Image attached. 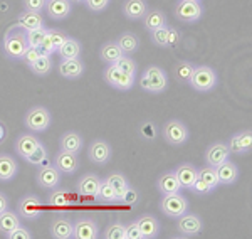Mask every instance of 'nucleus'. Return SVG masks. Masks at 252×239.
Returning a JSON list of instances; mask_svg holds the SVG:
<instances>
[{"instance_id": "1", "label": "nucleus", "mask_w": 252, "mask_h": 239, "mask_svg": "<svg viewBox=\"0 0 252 239\" xmlns=\"http://www.w3.org/2000/svg\"><path fill=\"white\" fill-rule=\"evenodd\" d=\"M27 47H29V44H27L26 31L24 29H20L19 26H14L5 32V35L2 39V51L7 59L20 61Z\"/></svg>"}, {"instance_id": "2", "label": "nucleus", "mask_w": 252, "mask_h": 239, "mask_svg": "<svg viewBox=\"0 0 252 239\" xmlns=\"http://www.w3.org/2000/svg\"><path fill=\"white\" fill-rule=\"evenodd\" d=\"M138 86L150 95H161L168 88V74L160 66H148L140 74Z\"/></svg>"}, {"instance_id": "3", "label": "nucleus", "mask_w": 252, "mask_h": 239, "mask_svg": "<svg viewBox=\"0 0 252 239\" xmlns=\"http://www.w3.org/2000/svg\"><path fill=\"white\" fill-rule=\"evenodd\" d=\"M189 84L192 86V90L197 93H210L215 90L219 84V74L215 72L214 68L200 64V66H195L193 74L190 78Z\"/></svg>"}, {"instance_id": "4", "label": "nucleus", "mask_w": 252, "mask_h": 239, "mask_svg": "<svg viewBox=\"0 0 252 239\" xmlns=\"http://www.w3.org/2000/svg\"><path fill=\"white\" fill-rule=\"evenodd\" d=\"M161 137L172 147H182L190 138V128L182 120L172 118L168 120L161 128Z\"/></svg>"}, {"instance_id": "5", "label": "nucleus", "mask_w": 252, "mask_h": 239, "mask_svg": "<svg viewBox=\"0 0 252 239\" xmlns=\"http://www.w3.org/2000/svg\"><path fill=\"white\" fill-rule=\"evenodd\" d=\"M52 115L46 106H32L27 110L26 116H24V125L32 133H42L51 127Z\"/></svg>"}, {"instance_id": "6", "label": "nucleus", "mask_w": 252, "mask_h": 239, "mask_svg": "<svg viewBox=\"0 0 252 239\" xmlns=\"http://www.w3.org/2000/svg\"><path fill=\"white\" fill-rule=\"evenodd\" d=\"M205 14V7L200 0H178L175 5V19L184 24L198 22Z\"/></svg>"}, {"instance_id": "7", "label": "nucleus", "mask_w": 252, "mask_h": 239, "mask_svg": "<svg viewBox=\"0 0 252 239\" xmlns=\"http://www.w3.org/2000/svg\"><path fill=\"white\" fill-rule=\"evenodd\" d=\"M103 79L104 83L118 91H129L136 84V76L126 74L121 69H118L115 64H108L106 69L103 71Z\"/></svg>"}, {"instance_id": "8", "label": "nucleus", "mask_w": 252, "mask_h": 239, "mask_svg": "<svg viewBox=\"0 0 252 239\" xmlns=\"http://www.w3.org/2000/svg\"><path fill=\"white\" fill-rule=\"evenodd\" d=\"M160 210L170 219H177L182 214L189 210V199L182 192L170 194V196H161Z\"/></svg>"}, {"instance_id": "9", "label": "nucleus", "mask_w": 252, "mask_h": 239, "mask_svg": "<svg viewBox=\"0 0 252 239\" xmlns=\"http://www.w3.org/2000/svg\"><path fill=\"white\" fill-rule=\"evenodd\" d=\"M44 210V204L39 196L35 194H26L17 202V214L20 219L26 221H37Z\"/></svg>"}, {"instance_id": "10", "label": "nucleus", "mask_w": 252, "mask_h": 239, "mask_svg": "<svg viewBox=\"0 0 252 239\" xmlns=\"http://www.w3.org/2000/svg\"><path fill=\"white\" fill-rule=\"evenodd\" d=\"M177 231L185 238H195L204 231V221H202V217L198 214L187 210L185 214L177 217Z\"/></svg>"}, {"instance_id": "11", "label": "nucleus", "mask_w": 252, "mask_h": 239, "mask_svg": "<svg viewBox=\"0 0 252 239\" xmlns=\"http://www.w3.org/2000/svg\"><path fill=\"white\" fill-rule=\"evenodd\" d=\"M72 226V239H97L101 236L97 222L89 216H79Z\"/></svg>"}, {"instance_id": "12", "label": "nucleus", "mask_w": 252, "mask_h": 239, "mask_svg": "<svg viewBox=\"0 0 252 239\" xmlns=\"http://www.w3.org/2000/svg\"><path fill=\"white\" fill-rule=\"evenodd\" d=\"M113 157V148L106 140L96 138L88 147V159L96 165H106Z\"/></svg>"}, {"instance_id": "13", "label": "nucleus", "mask_w": 252, "mask_h": 239, "mask_svg": "<svg viewBox=\"0 0 252 239\" xmlns=\"http://www.w3.org/2000/svg\"><path fill=\"white\" fill-rule=\"evenodd\" d=\"M229 152L234 155H247L252 150V132L251 128L241 130V132L234 133L232 137L227 141Z\"/></svg>"}, {"instance_id": "14", "label": "nucleus", "mask_w": 252, "mask_h": 239, "mask_svg": "<svg viewBox=\"0 0 252 239\" xmlns=\"http://www.w3.org/2000/svg\"><path fill=\"white\" fill-rule=\"evenodd\" d=\"M56 169L59 170L61 173H66V175H74L76 172L81 167V162L78 153H71V152H64V150H59L54 157V162H52Z\"/></svg>"}, {"instance_id": "15", "label": "nucleus", "mask_w": 252, "mask_h": 239, "mask_svg": "<svg viewBox=\"0 0 252 239\" xmlns=\"http://www.w3.org/2000/svg\"><path fill=\"white\" fill-rule=\"evenodd\" d=\"M35 182H37L40 189H46V190L56 189L61 184V172L52 164L42 165L35 172Z\"/></svg>"}, {"instance_id": "16", "label": "nucleus", "mask_w": 252, "mask_h": 239, "mask_svg": "<svg viewBox=\"0 0 252 239\" xmlns=\"http://www.w3.org/2000/svg\"><path fill=\"white\" fill-rule=\"evenodd\" d=\"M204 159H205V165H210V167L217 169L220 164L230 159L229 147H227L225 141H214V143H210L209 147H207Z\"/></svg>"}, {"instance_id": "17", "label": "nucleus", "mask_w": 252, "mask_h": 239, "mask_svg": "<svg viewBox=\"0 0 252 239\" xmlns=\"http://www.w3.org/2000/svg\"><path fill=\"white\" fill-rule=\"evenodd\" d=\"M86 71V64L81 58H74V59H61L58 64V72L63 76L64 79L74 81L79 79L81 76Z\"/></svg>"}, {"instance_id": "18", "label": "nucleus", "mask_w": 252, "mask_h": 239, "mask_svg": "<svg viewBox=\"0 0 252 239\" xmlns=\"http://www.w3.org/2000/svg\"><path fill=\"white\" fill-rule=\"evenodd\" d=\"M44 10L52 20H64L72 14V2L71 0H46Z\"/></svg>"}, {"instance_id": "19", "label": "nucleus", "mask_w": 252, "mask_h": 239, "mask_svg": "<svg viewBox=\"0 0 252 239\" xmlns=\"http://www.w3.org/2000/svg\"><path fill=\"white\" fill-rule=\"evenodd\" d=\"M157 189L161 196H170V194L182 192V185L178 182V177L175 173V170H166L161 173L157 180Z\"/></svg>"}, {"instance_id": "20", "label": "nucleus", "mask_w": 252, "mask_h": 239, "mask_svg": "<svg viewBox=\"0 0 252 239\" xmlns=\"http://www.w3.org/2000/svg\"><path fill=\"white\" fill-rule=\"evenodd\" d=\"M138 226H140L141 239H155L160 236L161 224L153 214H141L138 217Z\"/></svg>"}, {"instance_id": "21", "label": "nucleus", "mask_w": 252, "mask_h": 239, "mask_svg": "<svg viewBox=\"0 0 252 239\" xmlns=\"http://www.w3.org/2000/svg\"><path fill=\"white\" fill-rule=\"evenodd\" d=\"M101 180L103 179H101L97 173H93V172L84 173L78 180V184H76V190H78V194H81V196L94 197L97 194V190H99Z\"/></svg>"}, {"instance_id": "22", "label": "nucleus", "mask_w": 252, "mask_h": 239, "mask_svg": "<svg viewBox=\"0 0 252 239\" xmlns=\"http://www.w3.org/2000/svg\"><path fill=\"white\" fill-rule=\"evenodd\" d=\"M84 148V140L83 135L76 130H69L64 132L59 138V150L64 152H71V153H79Z\"/></svg>"}, {"instance_id": "23", "label": "nucleus", "mask_w": 252, "mask_h": 239, "mask_svg": "<svg viewBox=\"0 0 252 239\" xmlns=\"http://www.w3.org/2000/svg\"><path fill=\"white\" fill-rule=\"evenodd\" d=\"M215 172H217L219 185H232L239 180V169L230 159L219 165Z\"/></svg>"}, {"instance_id": "24", "label": "nucleus", "mask_w": 252, "mask_h": 239, "mask_svg": "<svg viewBox=\"0 0 252 239\" xmlns=\"http://www.w3.org/2000/svg\"><path fill=\"white\" fill-rule=\"evenodd\" d=\"M72 221L67 217H54L49 226V233L54 239H72Z\"/></svg>"}, {"instance_id": "25", "label": "nucleus", "mask_w": 252, "mask_h": 239, "mask_svg": "<svg viewBox=\"0 0 252 239\" xmlns=\"http://www.w3.org/2000/svg\"><path fill=\"white\" fill-rule=\"evenodd\" d=\"M148 9L150 7L146 0H125L123 7H121L123 15L128 20H141Z\"/></svg>"}, {"instance_id": "26", "label": "nucleus", "mask_w": 252, "mask_h": 239, "mask_svg": "<svg viewBox=\"0 0 252 239\" xmlns=\"http://www.w3.org/2000/svg\"><path fill=\"white\" fill-rule=\"evenodd\" d=\"M39 143H40V140L32 132L20 133V135L17 137V140H15V152H17V155L20 157V159H26L32 150L37 148Z\"/></svg>"}, {"instance_id": "27", "label": "nucleus", "mask_w": 252, "mask_h": 239, "mask_svg": "<svg viewBox=\"0 0 252 239\" xmlns=\"http://www.w3.org/2000/svg\"><path fill=\"white\" fill-rule=\"evenodd\" d=\"M17 160L9 153H0V182H10L17 177Z\"/></svg>"}, {"instance_id": "28", "label": "nucleus", "mask_w": 252, "mask_h": 239, "mask_svg": "<svg viewBox=\"0 0 252 239\" xmlns=\"http://www.w3.org/2000/svg\"><path fill=\"white\" fill-rule=\"evenodd\" d=\"M17 26L24 31H32V29L44 27L46 26V20H44V17H42V12L24 10L22 14H19V17H17Z\"/></svg>"}, {"instance_id": "29", "label": "nucleus", "mask_w": 252, "mask_h": 239, "mask_svg": "<svg viewBox=\"0 0 252 239\" xmlns=\"http://www.w3.org/2000/svg\"><path fill=\"white\" fill-rule=\"evenodd\" d=\"M175 173H177L182 189H190L195 179L198 177L197 167H195L193 164H189V162H184V164L178 165V167L175 169Z\"/></svg>"}, {"instance_id": "30", "label": "nucleus", "mask_w": 252, "mask_h": 239, "mask_svg": "<svg viewBox=\"0 0 252 239\" xmlns=\"http://www.w3.org/2000/svg\"><path fill=\"white\" fill-rule=\"evenodd\" d=\"M81 54H83V44H81L76 37H69V35L58 49V56L61 59L81 58Z\"/></svg>"}, {"instance_id": "31", "label": "nucleus", "mask_w": 252, "mask_h": 239, "mask_svg": "<svg viewBox=\"0 0 252 239\" xmlns=\"http://www.w3.org/2000/svg\"><path fill=\"white\" fill-rule=\"evenodd\" d=\"M141 22H143V27L146 31H155L158 27H163L166 26V15L163 10L160 9H148V12L143 15V19H141Z\"/></svg>"}, {"instance_id": "32", "label": "nucleus", "mask_w": 252, "mask_h": 239, "mask_svg": "<svg viewBox=\"0 0 252 239\" xmlns=\"http://www.w3.org/2000/svg\"><path fill=\"white\" fill-rule=\"evenodd\" d=\"M116 44L120 46V49L123 51L125 56H133L140 49V39L133 32H121L116 39Z\"/></svg>"}, {"instance_id": "33", "label": "nucleus", "mask_w": 252, "mask_h": 239, "mask_svg": "<svg viewBox=\"0 0 252 239\" xmlns=\"http://www.w3.org/2000/svg\"><path fill=\"white\" fill-rule=\"evenodd\" d=\"M121 56H125V54H123V51L120 49V46L116 44V40H108L99 49V58L106 64H115Z\"/></svg>"}, {"instance_id": "34", "label": "nucleus", "mask_w": 252, "mask_h": 239, "mask_svg": "<svg viewBox=\"0 0 252 239\" xmlns=\"http://www.w3.org/2000/svg\"><path fill=\"white\" fill-rule=\"evenodd\" d=\"M106 180L109 182V184H111V187L115 189L116 197H118V202L123 201L126 190L129 189V182H128V179L125 177V173H121V172H111V173H109V175L106 177Z\"/></svg>"}, {"instance_id": "35", "label": "nucleus", "mask_w": 252, "mask_h": 239, "mask_svg": "<svg viewBox=\"0 0 252 239\" xmlns=\"http://www.w3.org/2000/svg\"><path fill=\"white\" fill-rule=\"evenodd\" d=\"M20 224V216L15 210L5 209L3 212H0V234L5 236L7 233L14 231Z\"/></svg>"}, {"instance_id": "36", "label": "nucleus", "mask_w": 252, "mask_h": 239, "mask_svg": "<svg viewBox=\"0 0 252 239\" xmlns=\"http://www.w3.org/2000/svg\"><path fill=\"white\" fill-rule=\"evenodd\" d=\"M27 68H29L31 72H34L35 76H47L54 69V59H52V56H40L39 59H35L34 63L29 64Z\"/></svg>"}, {"instance_id": "37", "label": "nucleus", "mask_w": 252, "mask_h": 239, "mask_svg": "<svg viewBox=\"0 0 252 239\" xmlns=\"http://www.w3.org/2000/svg\"><path fill=\"white\" fill-rule=\"evenodd\" d=\"M47 204L54 209H66L69 205V194L66 189H51L47 196Z\"/></svg>"}, {"instance_id": "38", "label": "nucleus", "mask_w": 252, "mask_h": 239, "mask_svg": "<svg viewBox=\"0 0 252 239\" xmlns=\"http://www.w3.org/2000/svg\"><path fill=\"white\" fill-rule=\"evenodd\" d=\"M103 239H126V224L121 219H115L108 224V228L101 233Z\"/></svg>"}, {"instance_id": "39", "label": "nucleus", "mask_w": 252, "mask_h": 239, "mask_svg": "<svg viewBox=\"0 0 252 239\" xmlns=\"http://www.w3.org/2000/svg\"><path fill=\"white\" fill-rule=\"evenodd\" d=\"M193 69H195V64L190 63V61H178L173 68V72H175V78H177L178 83L182 84H189L190 78L193 74Z\"/></svg>"}, {"instance_id": "40", "label": "nucleus", "mask_w": 252, "mask_h": 239, "mask_svg": "<svg viewBox=\"0 0 252 239\" xmlns=\"http://www.w3.org/2000/svg\"><path fill=\"white\" fill-rule=\"evenodd\" d=\"M24 160H26L27 164L34 165V167H42V165H47L49 164V153H47L46 145L40 141V143L37 145V148L32 150V152Z\"/></svg>"}, {"instance_id": "41", "label": "nucleus", "mask_w": 252, "mask_h": 239, "mask_svg": "<svg viewBox=\"0 0 252 239\" xmlns=\"http://www.w3.org/2000/svg\"><path fill=\"white\" fill-rule=\"evenodd\" d=\"M94 197L99 202H103V204H115V202H118V197H116L115 189H113L111 184H109V182L106 180V177H104V179L101 180L99 190H97V194H96Z\"/></svg>"}, {"instance_id": "42", "label": "nucleus", "mask_w": 252, "mask_h": 239, "mask_svg": "<svg viewBox=\"0 0 252 239\" xmlns=\"http://www.w3.org/2000/svg\"><path fill=\"white\" fill-rule=\"evenodd\" d=\"M198 177L212 189V192L219 187V179H217V172H215V167H210V165H204V167L197 169Z\"/></svg>"}, {"instance_id": "43", "label": "nucleus", "mask_w": 252, "mask_h": 239, "mask_svg": "<svg viewBox=\"0 0 252 239\" xmlns=\"http://www.w3.org/2000/svg\"><path fill=\"white\" fill-rule=\"evenodd\" d=\"M115 66L118 69L126 72V74H131V76L138 74V63L131 58V56H121V58L115 63Z\"/></svg>"}, {"instance_id": "44", "label": "nucleus", "mask_w": 252, "mask_h": 239, "mask_svg": "<svg viewBox=\"0 0 252 239\" xmlns=\"http://www.w3.org/2000/svg\"><path fill=\"white\" fill-rule=\"evenodd\" d=\"M47 34V27H39V29H32V31H26V37H27V44L31 47H39L42 44L44 37Z\"/></svg>"}, {"instance_id": "45", "label": "nucleus", "mask_w": 252, "mask_h": 239, "mask_svg": "<svg viewBox=\"0 0 252 239\" xmlns=\"http://www.w3.org/2000/svg\"><path fill=\"white\" fill-rule=\"evenodd\" d=\"M166 34H168V24L163 27H158L155 31H150V39L158 47H166Z\"/></svg>"}, {"instance_id": "46", "label": "nucleus", "mask_w": 252, "mask_h": 239, "mask_svg": "<svg viewBox=\"0 0 252 239\" xmlns=\"http://www.w3.org/2000/svg\"><path fill=\"white\" fill-rule=\"evenodd\" d=\"M46 37L51 40V44L56 47V51L61 47V44L66 40L67 37V34L64 32L63 29H47V34H46Z\"/></svg>"}, {"instance_id": "47", "label": "nucleus", "mask_w": 252, "mask_h": 239, "mask_svg": "<svg viewBox=\"0 0 252 239\" xmlns=\"http://www.w3.org/2000/svg\"><path fill=\"white\" fill-rule=\"evenodd\" d=\"M140 135L143 137L145 140H155L157 135H158V128L153 121H145L141 123L140 127Z\"/></svg>"}, {"instance_id": "48", "label": "nucleus", "mask_w": 252, "mask_h": 239, "mask_svg": "<svg viewBox=\"0 0 252 239\" xmlns=\"http://www.w3.org/2000/svg\"><path fill=\"white\" fill-rule=\"evenodd\" d=\"M5 238H7V239H32V238H34V234H32L31 231L26 228V226L19 224L14 231L7 233V234H5Z\"/></svg>"}, {"instance_id": "49", "label": "nucleus", "mask_w": 252, "mask_h": 239, "mask_svg": "<svg viewBox=\"0 0 252 239\" xmlns=\"http://www.w3.org/2000/svg\"><path fill=\"white\" fill-rule=\"evenodd\" d=\"M109 3H111V0H86L84 5L88 7V10L94 12V14H101V12L108 9Z\"/></svg>"}, {"instance_id": "50", "label": "nucleus", "mask_w": 252, "mask_h": 239, "mask_svg": "<svg viewBox=\"0 0 252 239\" xmlns=\"http://www.w3.org/2000/svg\"><path fill=\"white\" fill-rule=\"evenodd\" d=\"M182 40V32L177 29V27L168 26V34H166V47L172 49V47H177Z\"/></svg>"}, {"instance_id": "51", "label": "nucleus", "mask_w": 252, "mask_h": 239, "mask_svg": "<svg viewBox=\"0 0 252 239\" xmlns=\"http://www.w3.org/2000/svg\"><path fill=\"white\" fill-rule=\"evenodd\" d=\"M189 190H192V192L197 194V196H207V194H212V189H210L209 185H207L205 182L200 179V177H197V179H195L192 187H190Z\"/></svg>"}, {"instance_id": "52", "label": "nucleus", "mask_w": 252, "mask_h": 239, "mask_svg": "<svg viewBox=\"0 0 252 239\" xmlns=\"http://www.w3.org/2000/svg\"><path fill=\"white\" fill-rule=\"evenodd\" d=\"M40 56H44V54L40 52L39 47H31V46H29V47L26 49V52L22 54V59H20V61H22V63H26L27 66H29V64L34 63L35 59H39Z\"/></svg>"}, {"instance_id": "53", "label": "nucleus", "mask_w": 252, "mask_h": 239, "mask_svg": "<svg viewBox=\"0 0 252 239\" xmlns=\"http://www.w3.org/2000/svg\"><path fill=\"white\" fill-rule=\"evenodd\" d=\"M24 10L29 12H42L46 7V0H22Z\"/></svg>"}, {"instance_id": "54", "label": "nucleus", "mask_w": 252, "mask_h": 239, "mask_svg": "<svg viewBox=\"0 0 252 239\" xmlns=\"http://www.w3.org/2000/svg\"><path fill=\"white\" fill-rule=\"evenodd\" d=\"M126 239H141L140 226H138V219H133L126 224Z\"/></svg>"}, {"instance_id": "55", "label": "nucleus", "mask_w": 252, "mask_h": 239, "mask_svg": "<svg viewBox=\"0 0 252 239\" xmlns=\"http://www.w3.org/2000/svg\"><path fill=\"white\" fill-rule=\"evenodd\" d=\"M138 199H140V194H138V190L133 189L131 185H129V189L126 190V194H125V197H123V201H121V202L129 204V205H135L138 202Z\"/></svg>"}, {"instance_id": "56", "label": "nucleus", "mask_w": 252, "mask_h": 239, "mask_svg": "<svg viewBox=\"0 0 252 239\" xmlns=\"http://www.w3.org/2000/svg\"><path fill=\"white\" fill-rule=\"evenodd\" d=\"M5 209H9V197L3 192H0V212H3Z\"/></svg>"}, {"instance_id": "57", "label": "nucleus", "mask_w": 252, "mask_h": 239, "mask_svg": "<svg viewBox=\"0 0 252 239\" xmlns=\"http://www.w3.org/2000/svg\"><path fill=\"white\" fill-rule=\"evenodd\" d=\"M5 138H7V127L3 121H0V145L5 141Z\"/></svg>"}, {"instance_id": "58", "label": "nucleus", "mask_w": 252, "mask_h": 239, "mask_svg": "<svg viewBox=\"0 0 252 239\" xmlns=\"http://www.w3.org/2000/svg\"><path fill=\"white\" fill-rule=\"evenodd\" d=\"M71 2H72V5H74V3H78V5H84L86 0H71Z\"/></svg>"}, {"instance_id": "59", "label": "nucleus", "mask_w": 252, "mask_h": 239, "mask_svg": "<svg viewBox=\"0 0 252 239\" xmlns=\"http://www.w3.org/2000/svg\"><path fill=\"white\" fill-rule=\"evenodd\" d=\"M200 2H202V0H200Z\"/></svg>"}]
</instances>
